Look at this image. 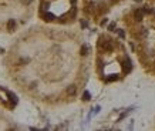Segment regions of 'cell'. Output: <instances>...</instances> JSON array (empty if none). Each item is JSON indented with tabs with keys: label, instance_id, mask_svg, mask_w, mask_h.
<instances>
[{
	"label": "cell",
	"instance_id": "obj_1",
	"mask_svg": "<svg viewBox=\"0 0 155 131\" xmlns=\"http://www.w3.org/2000/svg\"><path fill=\"white\" fill-rule=\"evenodd\" d=\"M135 19H137V20H141V19H142V11H141V10H137V11H135Z\"/></svg>",
	"mask_w": 155,
	"mask_h": 131
},
{
	"label": "cell",
	"instance_id": "obj_3",
	"mask_svg": "<svg viewBox=\"0 0 155 131\" xmlns=\"http://www.w3.org/2000/svg\"><path fill=\"white\" fill-rule=\"evenodd\" d=\"M74 93H76V88H74V87L68 88V94H74Z\"/></svg>",
	"mask_w": 155,
	"mask_h": 131
},
{
	"label": "cell",
	"instance_id": "obj_2",
	"mask_svg": "<svg viewBox=\"0 0 155 131\" xmlns=\"http://www.w3.org/2000/svg\"><path fill=\"white\" fill-rule=\"evenodd\" d=\"M13 27H14V21L10 20V21H9V29H13Z\"/></svg>",
	"mask_w": 155,
	"mask_h": 131
}]
</instances>
